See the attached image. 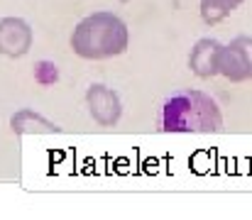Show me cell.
Wrapping results in <instances>:
<instances>
[{
	"label": "cell",
	"instance_id": "cell-7",
	"mask_svg": "<svg viewBox=\"0 0 252 220\" xmlns=\"http://www.w3.org/2000/svg\"><path fill=\"white\" fill-rule=\"evenodd\" d=\"M10 130H12L17 137L32 135V132H37V135L62 132V127H59L54 120L44 118L42 113H37V110H32V108H20L17 113H12V118H10Z\"/></svg>",
	"mask_w": 252,
	"mask_h": 220
},
{
	"label": "cell",
	"instance_id": "cell-2",
	"mask_svg": "<svg viewBox=\"0 0 252 220\" xmlns=\"http://www.w3.org/2000/svg\"><path fill=\"white\" fill-rule=\"evenodd\" d=\"M162 132H218L223 130V113L203 91H179L164 100L159 115Z\"/></svg>",
	"mask_w": 252,
	"mask_h": 220
},
{
	"label": "cell",
	"instance_id": "cell-4",
	"mask_svg": "<svg viewBox=\"0 0 252 220\" xmlns=\"http://www.w3.org/2000/svg\"><path fill=\"white\" fill-rule=\"evenodd\" d=\"M86 105H88V113L91 118L100 125V127H113L118 125L120 115H123V103H120V95L103 86V83H93L88 86L86 91Z\"/></svg>",
	"mask_w": 252,
	"mask_h": 220
},
{
	"label": "cell",
	"instance_id": "cell-6",
	"mask_svg": "<svg viewBox=\"0 0 252 220\" xmlns=\"http://www.w3.org/2000/svg\"><path fill=\"white\" fill-rule=\"evenodd\" d=\"M223 44L218 39L203 37L193 44L191 54H189V69L196 73L198 78H213L218 76V57H220Z\"/></svg>",
	"mask_w": 252,
	"mask_h": 220
},
{
	"label": "cell",
	"instance_id": "cell-8",
	"mask_svg": "<svg viewBox=\"0 0 252 220\" xmlns=\"http://www.w3.org/2000/svg\"><path fill=\"white\" fill-rule=\"evenodd\" d=\"M245 0H201V17L206 25H218L233 15Z\"/></svg>",
	"mask_w": 252,
	"mask_h": 220
},
{
	"label": "cell",
	"instance_id": "cell-3",
	"mask_svg": "<svg viewBox=\"0 0 252 220\" xmlns=\"http://www.w3.org/2000/svg\"><path fill=\"white\" fill-rule=\"evenodd\" d=\"M218 73L228 81H250L252 78V37H235L228 47L220 49Z\"/></svg>",
	"mask_w": 252,
	"mask_h": 220
},
{
	"label": "cell",
	"instance_id": "cell-1",
	"mask_svg": "<svg viewBox=\"0 0 252 220\" xmlns=\"http://www.w3.org/2000/svg\"><path fill=\"white\" fill-rule=\"evenodd\" d=\"M69 42L76 57L88 62H100L125 54L130 47V32L123 17L108 10H98L79 20Z\"/></svg>",
	"mask_w": 252,
	"mask_h": 220
},
{
	"label": "cell",
	"instance_id": "cell-9",
	"mask_svg": "<svg viewBox=\"0 0 252 220\" xmlns=\"http://www.w3.org/2000/svg\"><path fill=\"white\" fill-rule=\"evenodd\" d=\"M34 81L39 86H54L59 81V66L54 62H47V59L37 62L34 64Z\"/></svg>",
	"mask_w": 252,
	"mask_h": 220
},
{
	"label": "cell",
	"instance_id": "cell-5",
	"mask_svg": "<svg viewBox=\"0 0 252 220\" xmlns=\"http://www.w3.org/2000/svg\"><path fill=\"white\" fill-rule=\"evenodd\" d=\"M34 34L27 20L22 17H2L0 20V54L10 59H20L32 49Z\"/></svg>",
	"mask_w": 252,
	"mask_h": 220
}]
</instances>
